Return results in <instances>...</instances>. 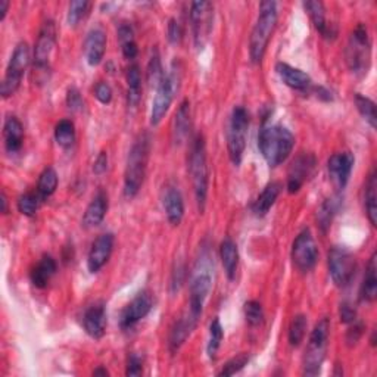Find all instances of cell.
<instances>
[{
    "label": "cell",
    "mask_w": 377,
    "mask_h": 377,
    "mask_svg": "<svg viewBox=\"0 0 377 377\" xmlns=\"http://www.w3.org/2000/svg\"><path fill=\"white\" fill-rule=\"evenodd\" d=\"M316 164H317L316 156H314L312 153H301L298 158L293 161L288 174L289 193H297L299 191L302 184L305 183L308 177L311 175Z\"/></svg>",
    "instance_id": "e0dca14e"
},
{
    "label": "cell",
    "mask_w": 377,
    "mask_h": 377,
    "mask_svg": "<svg viewBox=\"0 0 377 377\" xmlns=\"http://www.w3.org/2000/svg\"><path fill=\"white\" fill-rule=\"evenodd\" d=\"M249 363V355L246 354H240L237 355V357L232 358L230 361H227L224 365L222 371L218 373V376H233L236 373H239L240 370L245 369V365Z\"/></svg>",
    "instance_id": "f6af8a7d"
},
{
    "label": "cell",
    "mask_w": 377,
    "mask_h": 377,
    "mask_svg": "<svg viewBox=\"0 0 377 377\" xmlns=\"http://www.w3.org/2000/svg\"><path fill=\"white\" fill-rule=\"evenodd\" d=\"M67 105H68V108L71 111H80V109H83V105H85V102H83L81 94H80V91L76 87L68 89V93H67Z\"/></svg>",
    "instance_id": "f907efd6"
},
{
    "label": "cell",
    "mask_w": 377,
    "mask_h": 377,
    "mask_svg": "<svg viewBox=\"0 0 377 377\" xmlns=\"http://www.w3.org/2000/svg\"><path fill=\"white\" fill-rule=\"evenodd\" d=\"M355 257L343 246H333L329 252V273L338 288L348 286L355 276Z\"/></svg>",
    "instance_id": "7c38bea8"
},
{
    "label": "cell",
    "mask_w": 377,
    "mask_h": 377,
    "mask_svg": "<svg viewBox=\"0 0 377 377\" xmlns=\"http://www.w3.org/2000/svg\"><path fill=\"white\" fill-rule=\"evenodd\" d=\"M196 324H197V320L193 319L188 312L174 323L170 333V342H169L171 352H177L182 348V345L187 341V338L191 336L192 332L195 330Z\"/></svg>",
    "instance_id": "7402d4cb"
},
{
    "label": "cell",
    "mask_w": 377,
    "mask_h": 377,
    "mask_svg": "<svg viewBox=\"0 0 377 377\" xmlns=\"http://www.w3.org/2000/svg\"><path fill=\"white\" fill-rule=\"evenodd\" d=\"M355 105H357V109L361 114V117L371 125V129H376L377 114L374 102L367 96H363V94L357 93L355 94Z\"/></svg>",
    "instance_id": "ab89813d"
},
{
    "label": "cell",
    "mask_w": 377,
    "mask_h": 377,
    "mask_svg": "<svg viewBox=\"0 0 377 377\" xmlns=\"http://www.w3.org/2000/svg\"><path fill=\"white\" fill-rule=\"evenodd\" d=\"M56 45V25L54 21H46L41 25L34 49V76L39 83H45L50 71V56Z\"/></svg>",
    "instance_id": "9c48e42d"
},
{
    "label": "cell",
    "mask_w": 377,
    "mask_h": 377,
    "mask_svg": "<svg viewBox=\"0 0 377 377\" xmlns=\"http://www.w3.org/2000/svg\"><path fill=\"white\" fill-rule=\"evenodd\" d=\"M30 65V47L25 41H21L17 45L12 56L9 59V64L6 68V74L0 86V94L2 98H9L15 94V91L19 89L21 81L25 74V71Z\"/></svg>",
    "instance_id": "8fae6325"
},
{
    "label": "cell",
    "mask_w": 377,
    "mask_h": 377,
    "mask_svg": "<svg viewBox=\"0 0 377 377\" xmlns=\"http://www.w3.org/2000/svg\"><path fill=\"white\" fill-rule=\"evenodd\" d=\"M166 33H169V40L173 45H179L183 39V28L177 19L171 18L169 23V28H166Z\"/></svg>",
    "instance_id": "c3c4849f"
},
{
    "label": "cell",
    "mask_w": 377,
    "mask_h": 377,
    "mask_svg": "<svg viewBox=\"0 0 377 377\" xmlns=\"http://www.w3.org/2000/svg\"><path fill=\"white\" fill-rule=\"evenodd\" d=\"M143 373V358L139 354L131 352L127 360V376H140Z\"/></svg>",
    "instance_id": "bcb514c9"
},
{
    "label": "cell",
    "mask_w": 377,
    "mask_h": 377,
    "mask_svg": "<svg viewBox=\"0 0 377 377\" xmlns=\"http://www.w3.org/2000/svg\"><path fill=\"white\" fill-rule=\"evenodd\" d=\"M58 187V174L55 169L52 166H47V169L43 170V173L39 177V183H37V193L41 197H49L50 195H54Z\"/></svg>",
    "instance_id": "d590c367"
},
{
    "label": "cell",
    "mask_w": 377,
    "mask_h": 377,
    "mask_svg": "<svg viewBox=\"0 0 377 377\" xmlns=\"http://www.w3.org/2000/svg\"><path fill=\"white\" fill-rule=\"evenodd\" d=\"M214 6L209 2H193L191 6V24L195 45L202 47L213 28Z\"/></svg>",
    "instance_id": "5bb4252c"
},
{
    "label": "cell",
    "mask_w": 377,
    "mask_h": 377,
    "mask_svg": "<svg viewBox=\"0 0 377 377\" xmlns=\"http://www.w3.org/2000/svg\"><path fill=\"white\" fill-rule=\"evenodd\" d=\"M0 202H2V213L3 214H6L8 213V199H6V195L5 193H2V201H0Z\"/></svg>",
    "instance_id": "9f6ffc18"
},
{
    "label": "cell",
    "mask_w": 377,
    "mask_h": 377,
    "mask_svg": "<svg viewBox=\"0 0 377 377\" xmlns=\"http://www.w3.org/2000/svg\"><path fill=\"white\" fill-rule=\"evenodd\" d=\"M371 59V43L369 31L363 24H358L352 31L347 47L348 67L355 74H367Z\"/></svg>",
    "instance_id": "ba28073f"
},
{
    "label": "cell",
    "mask_w": 377,
    "mask_h": 377,
    "mask_svg": "<svg viewBox=\"0 0 377 377\" xmlns=\"http://www.w3.org/2000/svg\"><path fill=\"white\" fill-rule=\"evenodd\" d=\"M219 257H222V263L227 277L230 280H233L236 277L239 267V249L237 245L230 237H226L222 242V246H219Z\"/></svg>",
    "instance_id": "83f0119b"
},
{
    "label": "cell",
    "mask_w": 377,
    "mask_h": 377,
    "mask_svg": "<svg viewBox=\"0 0 377 377\" xmlns=\"http://www.w3.org/2000/svg\"><path fill=\"white\" fill-rule=\"evenodd\" d=\"M339 206H341V197L339 196L329 197L321 204L319 213H317V219H319V226H320V228L323 230L324 233H326L327 230L330 228L333 217L336 215Z\"/></svg>",
    "instance_id": "836d02e7"
},
{
    "label": "cell",
    "mask_w": 377,
    "mask_h": 377,
    "mask_svg": "<svg viewBox=\"0 0 377 377\" xmlns=\"http://www.w3.org/2000/svg\"><path fill=\"white\" fill-rule=\"evenodd\" d=\"M3 139L8 153H17L23 148L24 127L17 117H9L3 125Z\"/></svg>",
    "instance_id": "cb8c5ba5"
},
{
    "label": "cell",
    "mask_w": 377,
    "mask_h": 377,
    "mask_svg": "<svg viewBox=\"0 0 377 377\" xmlns=\"http://www.w3.org/2000/svg\"><path fill=\"white\" fill-rule=\"evenodd\" d=\"M107 211H108V195L100 191L89 204L85 217H83V226H85L86 228L99 226L103 222L105 215H107Z\"/></svg>",
    "instance_id": "603a6c76"
},
{
    "label": "cell",
    "mask_w": 377,
    "mask_h": 377,
    "mask_svg": "<svg viewBox=\"0 0 377 377\" xmlns=\"http://www.w3.org/2000/svg\"><path fill=\"white\" fill-rule=\"evenodd\" d=\"M149 138L143 134L134 142L129 152L127 166H125L124 174V195L127 197H134L143 186L149 158Z\"/></svg>",
    "instance_id": "277c9868"
},
{
    "label": "cell",
    "mask_w": 377,
    "mask_h": 377,
    "mask_svg": "<svg viewBox=\"0 0 377 377\" xmlns=\"http://www.w3.org/2000/svg\"><path fill=\"white\" fill-rule=\"evenodd\" d=\"M214 285V257L211 249L204 246L197 255L191 274V298H188V310L193 319L199 321L202 316L205 302L213 290Z\"/></svg>",
    "instance_id": "6da1fadb"
},
{
    "label": "cell",
    "mask_w": 377,
    "mask_h": 377,
    "mask_svg": "<svg viewBox=\"0 0 377 377\" xmlns=\"http://www.w3.org/2000/svg\"><path fill=\"white\" fill-rule=\"evenodd\" d=\"M8 8H9V2L8 0H0V19H5L6 17V12H8Z\"/></svg>",
    "instance_id": "11a10c76"
},
{
    "label": "cell",
    "mask_w": 377,
    "mask_h": 377,
    "mask_svg": "<svg viewBox=\"0 0 377 377\" xmlns=\"http://www.w3.org/2000/svg\"><path fill=\"white\" fill-rule=\"evenodd\" d=\"M55 140L62 148H71L76 142V127L69 120H61L55 127Z\"/></svg>",
    "instance_id": "8d00e7d4"
},
{
    "label": "cell",
    "mask_w": 377,
    "mask_h": 377,
    "mask_svg": "<svg viewBox=\"0 0 377 377\" xmlns=\"http://www.w3.org/2000/svg\"><path fill=\"white\" fill-rule=\"evenodd\" d=\"M83 326L93 339L103 338L107 330V307L103 302H94L83 316Z\"/></svg>",
    "instance_id": "ffe728a7"
},
{
    "label": "cell",
    "mask_w": 377,
    "mask_h": 377,
    "mask_svg": "<svg viewBox=\"0 0 377 377\" xmlns=\"http://www.w3.org/2000/svg\"><path fill=\"white\" fill-rule=\"evenodd\" d=\"M329 332V319H321L311 332V336L305 348V355H303V374L305 376H317L320 373L327 352Z\"/></svg>",
    "instance_id": "8992f818"
},
{
    "label": "cell",
    "mask_w": 377,
    "mask_h": 377,
    "mask_svg": "<svg viewBox=\"0 0 377 377\" xmlns=\"http://www.w3.org/2000/svg\"><path fill=\"white\" fill-rule=\"evenodd\" d=\"M107 50V34L100 28H94L86 37L85 41V56L90 67L99 65Z\"/></svg>",
    "instance_id": "44dd1931"
},
{
    "label": "cell",
    "mask_w": 377,
    "mask_h": 377,
    "mask_svg": "<svg viewBox=\"0 0 377 377\" xmlns=\"http://www.w3.org/2000/svg\"><path fill=\"white\" fill-rule=\"evenodd\" d=\"M249 129V114L244 107H236L232 112L227 131V146L230 160L235 165L242 162L246 148V138Z\"/></svg>",
    "instance_id": "30bf717a"
},
{
    "label": "cell",
    "mask_w": 377,
    "mask_h": 377,
    "mask_svg": "<svg viewBox=\"0 0 377 377\" xmlns=\"http://www.w3.org/2000/svg\"><path fill=\"white\" fill-rule=\"evenodd\" d=\"M56 268H58L56 261L50 255H45L39 261L37 266L31 270V274H30L31 283H33V285L39 289L46 288L50 279L56 273Z\"/></svg>",
    "instance_id": "484cf974"
},
{
    "label": "cell",
    "mask_w": 377,
    "mask_h": 377,
    "mask_svg": "<svg viewBox=\"0 0 377 377\" xmlns=\"http://www.w3.org/2000/svg\"><path fill=\"white\" fill-rule=\"evenodd\" d=\"M188 170H191L195 196L199 211L204 213L206 196H208V162L205 140L201 134H197L192 142L191 155H188Z\"/></svg>",
    "instance_id": "5b68a950"
},
{
    "label": "cell",
    "mask_w": 377,
    "mask_h": 377,
    "mask_svg": "<svg viewBox=\"0 0 377 377\" xmlns=\"http://www.w3.org/2000/svg\"><path fill=\"white\" fill-rule=\"evenodd\" d=\"M188 131H191V102L183 100L179 109H177L174 120V142L177 144L183 143L187 139Z\"/></svg>",
    "instance_id": "f1b7e54d"
},
{
    "label": "cell",
    "mask_w": 377,
    "mask_h": 377,
    "mask_svg": "<svg viewBox=\"0 0 377 377\" xmlns=\"http://www.w3.org/2000/svg\"><path fill=\"white\" fill-rule=\"evenodd\" d=\"M307 326H308V321H307L305 316L298 314V316L293 317V320L290 323V327H289V343L293 348L299 347L303 338H305Z\"/></svg>",
    "instance_id": "f35d334b"
},
{
    "label": "cell",
    "mask_w": 377,
    "mask_h": 377,
    "mask_svg": "<svg viewBox=\"0 0 377 377\" xmlns=\"http://www.w3.org/2000/svg\"><path fill=\"white\" fill-rule=\"evenodd\" d=\"M365 211H367V217L370 219V223L376 226L377 223V175H376V169L371 170L367 184H365Z\"/></svg>",
    "instance_id": "1f68e13d"
},
{
    "label": "cell",
    "mask_w": 377,
    "mask_h": 377,
    "mask_svg": "<svg viewBox=\"0 0 377 377\" xmlns=\"http://www.w3.org/2000/svg\"><path fill=\"white\" fill-rule=\"evenodd\" d=\"M223 336H224V330H223L222 323H219L218 319H214L211 326H209V339L206 345L208 357L211 360L217 358L218 349L219 347H222V342H223Z\"/></svg>",
    "instance_id": "74e56055"
},
{
    "label": "cell",
    "mask_w": 377,
    "mask_h": 377,
    "mask_svg": "<svg viewBox=\"0 0 377 377\" xmlns=\"http://www.w3.org/2000/svg\"><path fill=\"white\" fill-rule=\"evenodd\" d=\"M363 329H364V326H363L361 323L355 324V321H354V327H351L348 330V334H347L348 345H355V343H357L360 341L361 334H363Z\"/></svg>",
    "instance_id": "db71d44e"
},
{
    "label": "cell",
    "mask_w": 377,
    "mask_h": 377,
    "mask_svg": "<svg viewBox=\"0 0 377 377\" xmlns=\"http://www.w3.org/2000/svg\"><path fill=\"white\" fill-rule=\"evenodd\" d=\"M339 314H341V321L342 323L352 324L355 320H357V311H355V308L348 302L341 303Z\"/></svg>",
    "instance_id": "816d5d0a"
},
{
    "label": "cell",
    "mask_w": 377,
    "mask_h": 377,
    "mask_svg": "<svg viewBox=\"0 0 377 377\" xmlns=\"http://www.w3.org/2000/svg\"><path fill=\"white\" fill-rule=\"evenodd\" d=\"M184 276H186V268H184V266H183V264H177L175 268L173 270L171 283H170L173 295L182 289L183 283H184Z\"/></svg>",
    "instance_id": "7dc6e473"
},
{
    "label": "cell",
    "mask_w": 377,
    "mask_h": 377,
    "mask_svg": "<svg viewBox=\"0 0 377 377\" xmlns=\"http://www.w3.org/2000/svg\"><path fill=\"white\" fill-rule=\"evenodd\" d=\"M292 261L301 273H308L319 261V248L310 228H303L292 246Z\"/></svg>",
    "instance_id": "4fadbf2b"
},
{
    "label": "cell",
    "mask_w": 377,
    "mask_h": 377,
    "mask_svg": "<svg viewBox=\"0 0 377 377\" xmlns=\"http://www.w3.org/2000/svg\"><path fill=\"white\" fill-rule=\"evenodd\" d=\"M41 199H43V197H41L39 193L28 192V193L21 195L19 199H18L19 213L27 215V217H33L37 213Z\"/></svg>",
    "instance_id": "b9f144b4"
},
{
    "label": "cell",
    "mask_w": 377,
    "mask_h": 377,
    "mask_svg": "<svg viewBox=\"0 0 377 377\" xmlns=\"http://www.w3.org/2000/svg\"><path fill=\"white\" fill-rule=\"evenodd\" d=\"M276 71L279 77L281 78V81L285 83L286 86L295 89V90H305L311 86V78L305 72L293 68L288 64H283V62H279L276 65Z\"/></svg>",
    "instance_id": "d4e9b609"
},
{
    "label": "cell",
    "mask_w": 377,
    "mask_h": 377,
    "mask_svg": "<svg viewBox=\"0 0 377 377\" xmlns=\"http://www.w3.org/2000/svg\"><path fill=\"white\" fill-rule=\"evenodd\" d=\"M118 39L121 43L122 55L127 59H134L138 56V43L134 40V31L130 24H121L118 28Z\"/></svg>",
    "instance_id": "e575fe53"
},
{
    "label": "cell",
    "mask_w": 377,
    "mask_h": 377,
    "mask_svg": "<svg viewBox=\"0 0 377 377\" xmlns=\"http://www.w3.org/2000/svg\"><path fill=\"white\" fill-rule=\"evenodd\" d=\"M277 24L276 2H261L259 15L249 40V56L254 64H259L264 58L270 39Z\"/></svg>",
    "instance_id": "3957f363"
},
{
    "label": "cell",
    "mask_w": 377,
    "mask_h": 377,
    "mask_svg": "<svg viewBox=\"0 0 377 377\" xmlns=\"http://www.w3.org/2000/svg\"><path fill=\"white\" fill-rule=\"evenodd\" d=\"M89 6L90 5L89 2H86V0H76V2H71L68 8V17H67L68 24L76 27L80 21L87 15Z\"/></svg>",
    "instance_id": "7bdbcfd3"
},
{
    "label": "cell",
    "mask_w": 377,
    "mask_h": 377,
    "mask_svg": "<svg viewBox=\"0 0 377 377\" xmlns=\"http://www.w3.org/2000/svg\"><path fill=\"white\" fill-rule=\"evenodd\" d=\"M377 295V277H376V254L371 255L367 271L363 280V285L360 289V299L363 302H373Z\"/></svg>",
    "instance_id": "4dcf8cb0"
},
{
    "label": "cell",
    "mask_w": 377,
    "mask_h": 377,
    "mask_svg": "<svg viewBox=\"0 0 377 377\" xmlns=\"http://www.w3.org/2000/svg\"><path fill=\"white\" fill-rule=\"evenodd\" d=\"M280 192H281V184L279 182H273V183L267 184L264 191L261 192V195L257 197V201L254 202L252 213L257 217H264L270 211V208L274 205Z\"/></svg>",
    "instance_id": "f546056e"
},
{
    "label": "cell",
    "mask_w": 377,
    "mask_h": 377,
    "mask_svg": "<svg viewBox=\"0 0 377 377\" xmlns=\"http://www.w3.org/2000/svg\"><path fill=\"white\" fill-rule=\"evenodd\" d=\"M180 80H182L180 68L174 62L170 74H166L161 85L155 89V98H153L152 109H151L152 125H158L165 118V115L166 112H169L171 103L174 100L175 93L179 91Z\"/></svg>",
    "instance_id": "52a82bcc"
},
{
    "label": "cell",
    "mask_w": 377,
    "mask_h": 377,
    "mask_svg": "<svg viewBox=\"0 0 377 377\" xmlns=\"http://www.w3.org/2000/svg\"><path fill=\"white\" fill-rule=\"evenodd\" d=\"M165 72H164V68H162V64H161V58L158 55V52H153V55L151 56V61L148 64V81L149 85L156 89L158 87L162 80L165 78Z\"/></svg>",
    "instance_id": "60d3db41"
},
{
    "label": "cell",
    "mask_w": 377,
    "mask_h": 377,
    "mask_svg": "<svg viewBox=\"0 0 377 377\" xmlns=\"http://www.w3.org/2000/svg\"><path fill=\"white\" fill-rule=\"evenodd\" d=\"M108 169V153L107 152H100L98 155L96 161L93 164V171L96 174H103Z\"/></svg>",
    "instance_id": "f5cc1de1"
},
{
    "label": "cell",
    "mask_w": 377,
    "mask_h": 377,
    "mask_svg": "<svg viewBox=\"0 0 377 377\" xmlns=\"http://www.w3.org/2000/svg\"><path fill=\"white\" fill-rule=\"evenodd\" d=\"M303 8H305V10L308 12L314 27L317 28V31L323 37H327V39L334 37L336 31L332 28V25L327 24L326 9H324V5L321 2H311L310 0V2L303 3Z\"/></svg>",
    "instance_id": "4316f807"
},
{
    "label": "cell",
    "mask_w": 377,
    "mask_h": 377,
    "mask_svg": "<svg viewBox=\"0 0 377 377\" xmlns=\"http://www.w3.org/2000/svg\"><path fill=\"white\" fill-rule=\"evenodd\" d=\"M295 146L293 136L283 125H267L258 134V148L270 166H279L285 162Z\"/></svg>",
    "instance_id": "7a4b0ae2"
},
{
    "label": "cell",
    "mask_w": 377,
    "mask_h": 377,
    "mask_svg": "<svg viewBox=\"0 0 377 377\" xmlns=\"http://www.w3.org/2000/svg\"><path fill=\"white\" fill-rule=\"evenodd\" d=\"M153 308V297L148 290L138 293L121 312L120 326L122 330H130L143 320Z\"/></svg>",
    "instance_id": "9a60e30c"
},
{
    "label": "cell",
    "mask_w": 377,
    "mask_h": 377,
    "mask_svg": "<svg viewBox=\"0 0 377 377\" xmlns=\"http://www.w3.org/2000/svg\"><path fill=\"white\" fill-rule=\"evenodd\" d=\"M355 158L351 152H339L334 153L329 158L327 171L333 186L338 191H343L345 186L348 184L349 177L354 169Z\"/></svg>",
    "instance_id": "2e32d148"
},
{
    "label": "cell",
    "mask_w": 377,
    "mask_h": 377,
    "mask_svg": "<svg viewBox=\"0 0 377 377\" xmlns=\"http://www.w3.org/2000/svg\"><path fill=\"white\" fill-rule=\"evenodd\" d=\"M94 376H108V371L105 370V369H98V370H94L93 371Z\"/></svg>",
    "instance_id": "6f0895ef"
},
{
    "label": "cell",
    "mask_w": 377,
    "mask_h": 377,
    "mask_svg": "<svg viewBox=\"0 0 377 377\" xmlns=\"http://www.w3.org/2000/svg\"><path fill=\"white\" fill-rule=\"evenodd\" d=\"M94 96H96V99L103 105L111 103V100H112L111 86L108 85V83H103V81L98 83L96 87H94Z\"/></svg>",
    "instance_id": "681fc988"
},
{
    "label": "cell",
    "mask_w": 377,
    "mask_h": 377,
    "mask_svg": "<svg viewBox=\"0 0 377 377\" xmlns=\"http://www.w3.org/2000/svg\"><path fill=\"white\" fill-rule=\"evenodd\" d=\"M164 211L171 226H179L184 217V202L179 187L174 184H166L162 192Z\"/></svg>",
    "instance_id": "d6986e66"
},
{
    "label": "cell",
    "mask_w": 377,
    "mask_h": 377,
    "mask_svg": "<svg viewBox=\"0 0 377 377\" xmlns=\"http://www.w3.org/2000/svg\"><path fill=\"white\" fill-rule=\"evenodd\" d=\"M112 249H114V235L105 233L94 240L87 258V268L90 273H98V271L108 263V259L111 258V254H112Z\"/></svg>",
    "instance_id": "ac0fdd59"
},
{
    "label": "cell",
    "mask_w": 377,
    "mask_h": 377,
    "mask_svg": "<svg viewBox=\"0 0 377 377\" xmlns=\"http://www.w3.org/2000/svg\"><path fill=\"white\" fill-rule=\"evenodd\" d=\"M127 102L129 107L136 108L142 98V74L139 65H131L127 71Z\"/></svg>",
    "instance_id": "d6a6232c"
},
{
    "label": "cell",
    "mask_w": 377,
    "mask_h": 377,
    "mask_svg": "<svg viewBox=\"0 0 377 377\" xmlns=\"http://www.w3.org/2000/svg\"><path fill=\"white\" fill-rule=\"evenodd\" d=\"M245 319L250 326H259L264 321V311L261 303L257 301H249L245 303Z\"/></svg>",
    "instance_id": "ee69618b"
}]
</instances>
